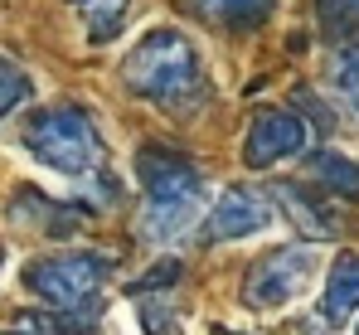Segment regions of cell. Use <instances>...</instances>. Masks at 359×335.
<instances>
[{
  "label": "cell",
  "mask_w": 359,
  "mask_h": 335,
  "mask_svg": "<svg viewBox=\"0 0 359 335\" xmlns=\"http://www.w3.org/2000/svg\"><path fill=\"white\" fill-rule=\"evenodd\" d=\"M272 199H277V209L297 223L301 233H311V238H335V219H330V209H325L306 185H292V180H287V185L272 190Z\"/></svg>",
  "instance_id": "obj_10"
},
{
  "label": "cell",
  "mask_w": 359,
  "mask_h": 335,
  "mask_svg": "<svg viewBox=\"0 0 359 335\" xmlns=\"http://www.w3.org/2000/svg\"><path fill=\"white\" fill-rule=\"evenodd\" d=\"M209 238L214 243H233V238H252L272 223V199L248 190V185H229L219 195V204L209 209Z\"/></svg>",
  "instance_id": "obj_7"
},
{
  "label": "cell",
  "mask_w": 359,
  "mask_h": 335,
  "mask_svg": "<svg viewBox=\"0 0 359 335\" xmlns=\"http://www.w3.org/2000/svg\"><path fill=\"white\" fill-rule=\"evenodd\" d=\"M121 78L136 98L156 103L165 112H194L209 88H204V63L199 49L180 34V29H151L131 44V54L121 58Z\"/></svg>",
  "instance_id": "obj_2"
},
{
  "label": "cell",
  "mask_w": 359,
  "mask_h": 335,
  "mask_svg": "<svg viewBox=\"0 0 359 335\" xmlns=\"http://www.w3.org/2000/svg\"><path fill=\"white\" fill-rule=\"evenodd\" d=\"M25 98H29V73H25L15 58L0 54V121L15 107H25Z\"/></svg>",
  "instance_id": "obj_14"
},
{
  "label": "cell",
  "mask_w": 359,
  "mask_h": 335,
  "mask_svg": "<svg viewBox=\"0 0 359 335\" xmlns=\"http://www.w3.org/2000/svg\"><path fill=\"white\" fill-rule=\"evenodd\" d=\"M306 170H311L316 185H325V190H335V195H359V166L345 161L340 151H316V156L306 161Z\"/></svg>",
  "instance_id": "obj_13"
},
{
  "label": "cell",
  "mask_w": 359,
  "mask_h": 335,
  "mask_svg": "<svg viewBox=\"0 0 359 335\" xmlns=\"http://www.w3.org/2000/svg\"><path fill=\"white\" fill-rule=\"evenodd\" d=\"M107 277H112L107 253H59V258H39L25 268V287L54 311H78L83 301L102 291Z\"/></svg>",
  "instance_id": "obj_4"
},
{
  "label": "cell",
  "mask_w": 359,
  "mask_h": 335,
  "mask_svg": "<svg viewBox=\"0 0 359 335\" xmlns=\"http://www.w3.org/2000/svg\"><path fill=\"white\" fill-rule=\"evenodd\" d=\"M189 5H194L199 15L229 25V29H252V25H262L267 10H272V0H189Z\"/></svg>",
  "instance_id": "obj_12"
},
{
  "label": "cell",
  "mask_w": 359,
  "mask_h": 335,
  "mask_svg": "<svg viewBox=\"0 0 359 335\" xmlns=\"http://www.w3.org/2000/svg\"><path fill=\"white\" fill-rule=\"evenodd\" d=\"M311 282H316V248L287 243V248H277V253L252 263V272L243 282V306H252V311L292 306Z\"/></svg>",
  "instance_id": "obj_5"
},
{
  "label": "cell",
  "mask_w": 359,
  "mask_h": 335,
  "mask_svg": "<svg viewBox=\"0 0 359 335\" xmlns=\"http://www.w3.org/2000/svg\"><path fill=\"white\" fill-rule=\"evenodd\" d=\"M335 83H340V93H350L359 103V44H345L335 54Z\"/></svg>",
  "instance_id": "obj_17"
},
{
  "label": "cell",
  "mask_w": 359,
  "mask_h": 335,
  "mask_svg": "<svg viewBox=\"0 0 359 335\" xmlns=\"http://www.w3.org/2000/svg\"><path fill=\"white\" fill-rule=\"evenodd\" d=\"M136 180H141V238L151 243H180L194 233V223L204 214V175L194 161H184L175 151L146 146L136 156Z\"/></svg>",
  "instance_id": "obj_1"
},
{
  "label": "cell",
  "mask_w": 359,
  "mask_h": 335,
  "mask_svg": "<svg viewBox=\"0 0 359 335\" xmlns=\"http://www.w3.org/2000/svg\"><path fill=\"white\" fill-rule=\"evenodd\" d=\"M0 263H5V253H0Z\"/></svg>",
  "instance_id": "obj_19"
},
{
  "label": "cell",
  "mask_w": 359,
  "mask_h": 335,
  "mask_svg": "<svg viewBox=\"0 0 359 335\" xmlns=\"http://www.w3.org/2000/svg\"><path fill=\"white\" fill-rule=\"evenodd\" d=\"M141 321H146V331H151V335H180V321L165 311V306L156 311V301H141Z\"/></svg>",
  "instance_id": "obj_18"
},
{
  "label": "cell",
  "mask_w": 359,
  "mask_h": 335,
  "mask_svg": "<svg viewBox=\"0 0 359 335\" xmlns=\"http://www.w3.org/2000/svg\"><path fill=\"white\" fill-rule=\"evenodd\" d=\"M301 151H306V121H301L297 112H262V117L248 126V141H243V161L252 170L292 161Z\"/></svg>",
  "instance_id": "obj_6"
},
{
  "label": "cell",
  "mask_w": 359,
  "mask_h": 335,
  "mask_svg": "<svg viewBox=\"0 0 359 335\" xmlns=\"http://www.w3.org/2000/svg\"><path fill=\"white\" fill-rule=\"evenodd\" d=\"M316 15L330 34H355L359 29V0H316Z\"/></svg>",
  "instance_id": "obj_15"
},
{
  "label": "cell",
  "mask_w": 359,
  "mask_h": 335,
  "mask_svg": "<svg viewBox=\"0 0 359 335\" xmlns=\"http://www.w3.org/2000/svg\"><path fill=\"white\" fill-rule=\"evenodd\" d=\"M0 335H83V331L59 321V316H15Z\"/></svg>",
  "instance_id": "obj_16"
},
{
  "label": "cell",
  "mask_w": 359,
  "mask_h": 335,
  "mask_svg": "<svg viewBox=\"0 0 359 335\" xmlns=\"http://www.w3.org/2000/svg\"><path fill=\"white\" fill-rule=\"evenodd\" d=\"M355 311H359V253H340L330 263L325 291H320V316L330 326H345V321H355Z\"/></svg>",
  "instance_id": "obj_8"
},
{
  "label": "cell",
  "mask_w": 359,
  "mask_h": 335,
  "mask_svg": "<svg viewBox=\"0 0 359 335\" xmlns=\"http://www.w3.org/2000/svg\"><path fill=\"white\" fill-rule=\"evenodd\" d=\"M73 10L83 15L88 39H93V44H107V39H117V29H121V20H126V10H131V0H73Z\"/></svg>",
  "instance_id": "obj_11"
},
{
  "label": "cell",
  "mask_w": 359,
  "mask_h": 335,
  "mask_svg": "<svg viewBox=\"0 0 359 335\" xmlns=\"http://www.w3.org/2000/svg\"><path fill=\"white\" fill-rule=\"evenodd\" d=\"M25 146L39 166L88 180L102 170V136L93 126V117L78 107H44L25 121Z\"/></svg>",
  "instance_id": "obj_3"
},
{
  "label": "cell",
  "mask_w": 359,
  "mask_h": 335,
  "mask_svg": "<svg viewBox=\"0 0 359 335\" xmlns=\"http://www.w3.org/2000/svg\"><path fill=\"white\" fill-rule=\"evenodd\" d=\"M10 219L25 223V228H44V233H54V238H68V233H78L83 214L68 209V204H59V199H44V195L25 190V195L10 204Z\"/></svg>",
  "instance_id": "obj_9"
}]
</instances>
